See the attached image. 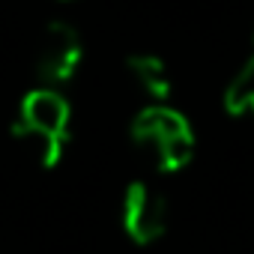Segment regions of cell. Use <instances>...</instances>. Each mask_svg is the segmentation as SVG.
I'll list each match as a JSON object with an SVG mask.
<instances>
[{"mask_svg": "<svg viewBox=\"0 0 254 254\" xmlns=\"http://www.w3.org/2000/svg\"><path fill=\"white\" fill-rule=\"evenodd\" d=\"M84 60V39L69 21H51L42 30L36 51V78L45 87H60L75 78Z\"/></svg>", "mask_w": 254, "mask_h": 254, "instance_id": "3957f363", "label": "cell"}, {"mask_svg": "<svg viewBox=\"0 0 254 254\" xmlns=\"http://www.w3.org/2000/svg\"><path fill=\"white\" fill-rule=\"evenodd\" d=\"M251 39H254V33H251Z\"/></svg>", "mask_w": 254, "mask_h": 254, "instance_id": "ba28073f", "label": "cell"}, {"mask_svg": "<svg viewBox=\"0 0 254 254\" xmlns=\"http://www.w3.org/2000/svg\"><path fill=\"white\" fill-rule=\"evenodd\" d=\"M12 135L24 147V153H30V159H36L39 168H57L63 153H66V138H48V135L24 129V126H18V123L12 126Z\"/></svg>", "mask_w": 254, "mask_h": 254, "instance_id": "52a82bcc", "label": "cell"}, {"mask_svg": "<svg viewBox=\"0 0 254 254\" xmlns=\"http://www.w3.org/2000/svg\"><path fill=\"white\" fill-rule=\"evenodd\" d=\"M132 144L150 159L159 174H180L191 165L197 141L194 129L183 111L171 108L168 102H153L132 120Z\"/></svg>", "mask_w": 254, "mask_h": 254, "instance_id": "6da1fadb", "label": "cell"}, {"mask_svg": "<svg viewBox=\"0 0 254 254\" xmlns=\"http://www.w3.org/2000/svg\"><path fill=\"white\" fill-rule=\"evenodd\" d=\"M126 72H129V78L153 102H168L171 99L174 81H171V72H168V66H165V60L159 54H150V51L129 54V57H126Z\"/></svg>", "mask_w": 254, "mask_h": 254, "instance_id": "5b68a950", "label": "cell"}, {"mask_svg": "<svg viewBox=\"0 0 254 254\" xmlns=\"http://www.w3.org/2000/svg\"><path fill=\"white\" fill-rule=\"evenodd\" d=\"M18 126L48 138H66L69 141V123H72V105L57 87H33L24 93L18 108Z\"/></svg>", "mask_w": 254, "mask_h": 254, "instance_id": "277c9868", "label": "cell"}, {"mask_svg": "<svg viewBox=\"0 0 254 254\" xmlns=\"http://www.w3.org/2000/svg\"><path fill=\"white\" fill-rule=\"evenodd\" d=\"M224 111L233 117H251L254 120V51L224 87Z\"/></svg>", "mask_w": 254, "mask_h": 254, "instance_id": "8992f818", "label": "cell"}, {"mask_svg": "<svg viewBox=\"0 0 254 254\" xmlns=\"http://www.w3.org/2000/svg\"><path fill=\"white\" fill-rule=\"evenodd\" d=\"M171 209L162 191H156L147 183H129L123 191L120 203V224L123 233L129 236L135 245H156L168 233Z\"/></svg>", "mask_w": 254, "mask_h": 254, "instance_id": "7a4b0ae2", "label": "cell"}]
</instances>
